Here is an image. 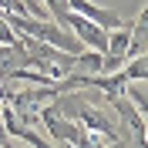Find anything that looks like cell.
Masks as SVG:
<instances>
[{
  "mask_svg": "<svg viewBox=\"0 0 148 148\" xmlns=\"http://www.w3.org/2000/svg\"><path fill=\"white\" fill-rule=\"evenodd\" d=\"M67 10H74V14L94 20V24H101L104 30H111V27H118V24H121V17L114 14V10L101 7V3H91V0H67Z\"/></svg>",
  "mask_w": 148,
  "mask_h": 148,
  "instance_id": "obj_3",
  "label": "cell"
},
{
  "mask_svg": "<svg viewBox=\"0 0 148 148\" xmlns=\"http://www.w3.org/2000/svg\"><path fill=\"white\" fill-rule=\"evenodd\" d=\"M40 3L47 7V14H51V20H57V24L64 20V14H67V0H40Z\"/></svg>",
  "mask_w": 148,
  "mask_h": 148,
  "instance_id": "obj_4",
  "label": "cell"
},
{
  "mask_svg": "<svg viewBox=\"0 0 148 148\" xmlns=\"http://www.w3.org/2000/svg\"><path fill=\"white\" fill-rule=\"evenodd\" d=\"M37 118H40V125L47 128L51 145H74V148H84V135H88L84 125H81V121H74V118H67V114H61L51 101L37 111Z\"/></svg>",
  "mask_w": 148,
  "mask_h": 148,
  "instance_id": "obj_1",
  "label": "cell"
},
{
  "mask_svg": "<svg viewBox=\"0 0 148 148\" xmlns=\"http://www.w3.org/2000/svg\"><path fill=\"white\" fill-rule=\"evenodd\" d=\"M108 104L111 108H114V114H118L121 121H125V125H128V135H131V141H135V145H145L148 141V128H145V118H141V111L135 108V104L128 101V98H125V94L121 91H111L108 94Z\"/></svg>",
  "mask_w": 148,
  "mask_h": 148,
  "instance_id": "obj_2",
  "label": "cell"
}]
</instances>
